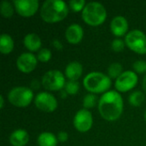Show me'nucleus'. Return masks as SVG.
<instances>
[{
    "label": "nucleus",
    "instance_id": "aec40b11",
    "mask_svg": "<svg viewBox=\"0 0 146 146\" xmlns=\"http://www.w3.org/2000/svg\"><path fill=\"white\" fill-rule=\"evenodd\" d=\"M121 74H122V66L118 62L112 63L108 68V74L109 77L110 78L117 79L121 75Z\"/></svg>",
    "mask_w": 146,
    "mask_h": 146
},
{
    "label": "nucleus",
    "instance_id": "b1692460",
    "mask_svg": "<svg viewBox=\"0 0 146 146\" xmlns=\"http://www.w3.org/2000/svg\"><path fill=\"white\" fill-rule=\"evenodd\" d=\"M96 102H97V97L94 94H87L86 95V97L84 98L83 100V105L86 109H90V108H93L96 105Z\"/></svg>",
    "mask_w": 146,
    "mask_h": 146
},
{
    "label": "nucleus",
    "instance_id": "412c9836",
    "mask_svg": "<svg viewBox=\"0 0 146 146\" xmlns=\"http://www.w3.org/2000/svg\"><path fill=\"white\" fill-rule=\"evenodd\" d=\"M144 100H145V95L143 94V92H141L139 91L133 92L129 96V98H128L129 103L133 106H136V107L137 106H140Z\"/></svg>",
    "mask_w": 146,
    "mask_h": 146
},
{
    "label": "nucleus",
    "instance_id": "f03ea898",
    "mask_svg": "<svg viewBox=\"0 0 146 146\" xmlns=\"http://www.w3.org/2000/svg\"><path fill=\"white\" fill-rule=\"evenodd\" d=\"M68 13V7L62 0H46L40 9V16L45 22L56 23L65 19Z\"/></svg>",
    "mask_w": 146,
    "mask_h": 146
},
{
    "label": "nucleus",
    "instance_id": "f704fd0d",
    "mask_svg": "<svg viewBox=\"0 0 146 146\" xmlns=\"http://www.w3.org/2000/svg\"><path fill=\"white\" fill-rule=\"evenodd\" d=\"M145 121H146V110H145Z\"/></svg>",
    "mask_w": 146,
    "mask_h": 146
},
{
    "label": "nucleus",
    "instance_id": "9b49d317",
    "mask_svg": "<svg viewBox=\"0 0 146 146\" xmlns=\"http://www.w3.org/2000/svg\"><path fill=\"white\" fill-rule=\"evenodd\" d=\"M14 4L17 13L24 17L33 15L38 9V0H15Z\"/></svg>",
    "mask_w": 146,
    "mask_h": 146
},
{
    "label": "nucleus",
    "instance_id": "7ed1b4c3",
    "mask_svg": "<svg viewBox=\"0 0 146 146\" xmlns=\"http://www.w3.org/2000/svg\"><path fill=\"white\" fill-rule=\"evenodd\" d=\"M107 17L104 6L98 2L87 3L82 10V19L84 21L92 27L103 24Z\"/></svg>",
    "mask_w": 146,
    "mask_h": 146
},
{
    "label": "nucleus",
    "instance_id": "ddd939ff",
    "mask_svg": "<svg viewBox=\"0 0 146 146\" xmlns=\"http://www.w3.org/2000/svg\"><path fill=\"white\" fill-rule=\"evenodd\" d=\"M110 29L115 36L121 37L126 34L128 30V22L123 16H115L111 21Z\"/></svg>",
    "mask_w": 146,
    "mask_h": 146
},
{
    "label": "nucleus",
    "instance_id": "bb28decb",
    "mask_svg": "<svg viewBox=\"0 0 146 146\" xmlns=\"http://www.w3.org/2000/svg\"><path fill=\"white\" fill-rule=\"evenodd\" d=\"M111 47H112V49H113L114 51L120 52V51H122L124 50L125 44H124L123 40H121L120 38H115V39H114L112 41Z\"/></svg>",
    "mask_w": 146,
    "mask_h": 146
},
{
    "label": "nucleus",
    "instance_id": "f257e3e1",
    "mask_svg": "<svg viewBox=\"0 0 146 146\" xmlns=\"http://www.w3.org/2000/svg\"><path fill=\"white\" fill-rule=\"evenodd\" d=\"M98 110L101 116L109 121H114L120 118L123 111V100L116 91L105 92L99 99Z\"/></svg>",
    "mask_w": 146,
    "mask_h": 146
},
{
    "label": "nucleus",
    "instance_id": "a211bd4d",
    "mask_svg": "<svg viewBox=\"0 0 146 146\" xmlns=\"http://www.w3.org/2000/svg\"><path fill=\"white\" fill-rule=\"evenodd\" d=\"M14 49V41L12 38L6 33H3L0 38V51L3 54H9Z\"/></svg>",
    "mask_w": 146,
    "mask_h": 146
},
{
    "label": "nucleus",
    "instance_id": "7c9ffc66",
    "mask_svg": "<svg viewBox=\"0 0 146 146\" xmlns=\"http://www.w3.org/2000/svg\"><path fill=\"white\" fill-rule=\"evenodd\" d=\"M32 87H33L34 90L38 89V87H39V83L38 82V80H33V83H32Z\"/></svg>",
    "mask_w": 146,
    "mask_h": 146
},
{
    "label": "nucleus",
    "instance_id": "c756f323",
    "mask_svg": "<svg viewBox=\"0 0 146 146\" xmlns=\"http://www.w3.org/2000/svg\"><path fill=\"white\" fill-rule=\"evenodd\" d=\"M52 44H53V46H54L56 50H62V43H61L58 39H54V40L52 41Z\"/></svg>",
    "mask_w": 146,
    "mask_h": 146
},
{
    "label": "nucleus",
    "instance_id": "5701e85b",
    "mask_svg": "<svg viewBox=\"0 0 146 146\" xmlns=\"http://www.w3.org/2000/svg\"><path fill=\"white\" fill-rule=\"evenodd\" d=\"M79 89H80V85H79V83L77 81L69 80L65 85V91L69 95L76 94L79 92Z\"/></svg>",
    "mask_w": 146,
    "mask_h": 146
},
{
    "label": "nucleus",
    "instance_id": "cd10ccee",
    "mask_svg": "<svg viewBox=\"0 0 146 146\" xmlns=\"http://www.w3.org/2000/svg\"><path fill=\"white\" fill-rule=\"evenodd\" d=\"M133 68L134 70L139 74H143L146 72V62L143 60L136 61L133 63Z\"/></svg>",
    "mask_w": 146,
    "mask_h": 146
},
{
    "label": "nucleus",
    "instance_id": "9d476101",
    "mask_svg": "<svg viewBox=\"0 0 146 146\" xmlns=\"http://www.w3.org/2000/svg\"><path fill=\"white\" fill-rule=\"evenodd\" d=\"M93 123L92 113L87 110H79L74 118V126L80 133H86L92 128Z\"/></svg>",
    "mask_w": 146,
    "mask_h": 146
},
{
    "label": "nucleus",
    "instance_id": "6ab92c4d",
    "mask_svg": "<svg viewBox=\"0 0 146 146\" xmlns=\"http://www.w3.org/2000/svg\"><path fill=\"white\" fill-rule=\"evenodd\" d=\"M57 138L51 133H43L38 137V146H56Z\"/></svg>",
    "mask_w": 146,
    "mask_h": 146
},
{
    "label": "nucleus",
    "instance_id": "2eb2a0df",
    "mask_svg": "<svg viewBox=\"0 0 146 146\" xmlns=\"http://www.w3.org/2000/svg\"><path fill=\"white\" fill-rule=\"evenodd\" d=\"M29 140L28 133L23 129L14 131L9 137V142L13 146H25Z\"/></svg>",
    "mask_w": 146,
    "mask_h": 146
},
{
    "label": "nucleus",
    "instance_id": "0eeeda50",
    "mask_svg": "<svg viewBox=\"0 0 146 146\" xmlns=\"http://www.w3.org/2000/svg\"><path fill=\"white\" fill-rule=\"evenodd\" d=\"M42 85L49 91H59L65 86V78L62 72L50 70L46 72L42 78Z\"/></svg>",
    "mask_w": 146,
    "mask_h": 146
},
{
    "label": "nucleus",
    "instance_id": "393cba45",
    "mask_svg": "<svg viewBox=\"0 0 146 146\" xmlns=\"http://www.w3.org/2000/svg\"><path fill=\"white\" fill-rule=\"evenodd\" d=\"M51 58V52L48 49H41L38 53V60L42 62H47Z\"/></svg>",
    "mask_w": 146,
    "mask_h": 146
},
{
    "label": "nucleus",
    "instance_id": "6e6552de",
    "mask_svg": "<svg viewBox=\"0 0 146 146\" xmlns=\"http://www.w3.org/2000/svg\"><path fill=\"white\" fill-rule=\"evenodd\" d=\"M138 80L139 78L135 72L126 71L123 72L121 75L116 79L115 86L117 91L121 92H126L133 89L137 86Z\"/></svg>",
    "mask_w": 146,
    "mask_h": 146
},
{
    "label": "nucleus",
    "instance_id": "39448f33",
    "mask_svg": "<svg viewBox=\"0 0 146 146\" xmlns=\"http://www.w3.org/2000/svg\"><path fill=\"white\" fill-rule=\"evenodd\" d=\"M8 98L9 103L16 107H27L33 99V92L27 87L17 86L9 92Z\"/></svg>",
    "mask_w": 146,
    "mask_h": 146
},
{
    "label": "nucleus",
    "instance_id": "423d86ee",
    "mask_svg": "<svg viewBox=\"0 0 146 146\" xmlns=\"http://www.w3.org/2000/svg\"><path fill=\"white\" fill-rule=\"evenodd\" d=\"M126 44L133 51L139 54H146V36L139 30L129 32L125 38Z\"/></svg>",
    "mask_w": 146,
    "mask_h": 146
},
{
    "label": "nucleus",
    "instance_id": "f3484780",
    "mask_svg": "<svg viewBox=\"0 0 146 146\" xmlns=\"http://www.w3.org/2000/svg\"><path fill=\"white\" fill-rule=\"evenodd\" d=\"M24 45L31 51H37L41 47V39L36 33H28L24 38Z\"/></svg>",
    "mask_w": 146,
    "mask_h": 146
},
{
    "label": "nucleus",
    "instance_id": "473e14b6",
    "mask_svg": "<svg viewBox=\"0 0 146 146\" xmlns=\"http://www.w3.org/2000/svg\"><path fill=\"white\" fill-rule=\"evenodd\" d=\"M3 104H4L3 98V96H0V108H1V109L3 108Z\"/></svg>",
    "mask_w": 146,
    "mask_h": 146
},
{
    "label": "nucleus",
    "instance_id": "dca6fc26",
    "mask_svg": "<svg viewBox=\"0 0 146 146\" xmlns=\"http://www.w3.org/2000/svg\"><path fill=\"white\" fill-rule=\"evenodd\" d=\"M83 67L78 62H72L68 63L65 69V74L69 80L76 81L82 74Z\"/></svg>",
    "mask_w": 146,
    "mask_h": 146
},
{
    "label": "nucleus",
    "instance_id": "a878e982",
    "mask_svg": "<svg viewBox=\"0 0 146 146\" xmlns=\"http://www.w3.org/2000/svg\"><path fill=\"white\" fill-rule=\"evenodd\" d=\"M86 4V2L85 0H72L69 2V6L70 8L75 11V12H79L82 9H84L85 8V5Z\"/></svg>",
    "mask_w": 146,
    "mask_h": 146
},
{
    "label": "nucleus",
    "instance_id": "1a4fd4ad",
    "mask_svg": "<svg viewBox=\"0 0 146 146\" xmlns=\"http://www.w3.org/2000/svg\"><path fill=\"white\" fill-rule=\"evenodd\" d=\"M36 107L44 112H53L57 108V101L56 98L49 92H40L34 99Z\"/></svg>",
    "mask_w": 146,
    "mask_h": 146
},
{
    "label": "nucleus",
    "instance_id": "72a5a7b5",
    "mask_svg": "<svg viewBox=\"0 0 146 146\" xmlns=\"http://www.w3.org/2000/svg\"><path fill=\"white\" fill-rule=\"evenodd\" d=\"M67 92L66 91H62V92H61V97H62L63 98H66V96H67Z\"/></svg>",
    "mask_w": 146,
    "mask_h": 146
},
{
    "label": "nucleus",
    "instance_id": "20e7f679",
    "mask_svg": "<svg viewBox=\"0 0 146 146\" xmlns=\"http://www.w3.org/2000/svg\"><path fill=\"white\" fill-rule=\"evenodd\" d=\"M85 88L92 93H102L107 92L111 86L110 77L100 72H92L88 74L83 80Z\"/></svg>",
    "mask_w": 146,
    "mask_h": 146
},
{
    "label": "nucleus",
    "instance_id": "c85d7f7f",
    "mask_svg": "<svg viewBox=\"0 0 146 146\" xmlns=\"http://www.w3.org/2000/svg\"><path fill=\"white\" fill-rule=\"evenodd\" d=\"M68 139V134L65 132H60L57 135V139L60 142H65Z\"/></svg>",
    "mask_w": 146,
    "mask_h": 146
},
{
    "label": "nucleus",
    "instance_id": "4468645a",
    "mask_svg": "<svg viewBox=\"0 0 146 146\" xmlns=\"http://www.w3.org/2000/svg\"><path fill=\"white\" fill-rule=\"evenodd\" d=\"M84 36V31L83 28L81 27L80 25L79 24H72L70 25L65 33V37L66 39L68 40V43L76 44H79Z\"/></svg>",
    "mask_w": 146,
    "mask_h": 146
},
{
    "label": "nucleus",
    "instance_id": "4be33fe9",
    "mask_svg": "<svg viewBox=\"0 0 146 146\" xmlns=\"http://www.w3.org/2000/svg\"><path fill=\"white\" fill-rule=\"evenodd\" d=\"M0 10H1V14L3 17L6 18H9L13 15L14 13V9L12 4L8 2V1H3L1 3V7H0Z\"/></svg>",
    "mask_w": 146,
    "mask_h": 146
},
{
    "label": "nucleus",
    "instance_id": "f8f14e48",
    "mask_svg": "<svg viewBox=\"0 0 146 146\" xmlns=\"http://www.w3.org/2000/svg\"><path fill=\"white\" fill-rule=\"evenodd\" d=\"M38 60L36 56L32 53H23L21 54L16 61L17 68L20 71L23 73H30L33 71L37 66Z\"/></svg>",
    "mask_w": 146,
    "mask_h": 146
},
{
    "label": "nucleus",
    "instance_id": "2f4dec72",
    "mask_svg": "<svg viewBox=\"0 0 146 146\" xmlns=\"http://www.w3.org/2000/svg\"><path fill=\"white\" fill-rule=\"evenodd\" d=\"M142 86H143V89H144V91L145 92V93H146V74L145 75L144 79H143V82H142Z\"/></svg>",
    "mask_w": 146,
    "mask_h": 146
}]
</instances>
